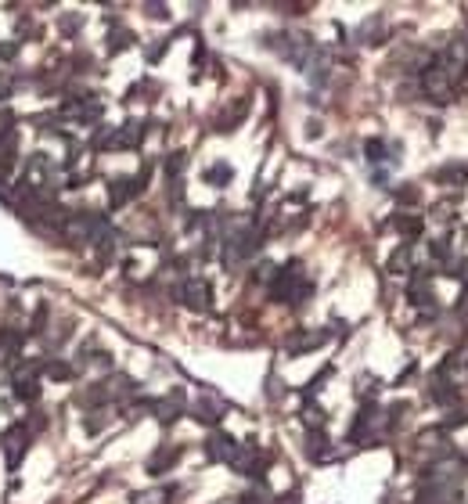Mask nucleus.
<instances>
[{
  "mask_svg": "<svg viewBox=\"0 0 468 504\" xmlns=\"http://www.w3.org/2000/svg\"><path fill=\"white\" fill-rule=\"evenodd\" d=\"M245 112H249V104H245V101H234V104L223 112V116L216 119V130H223V134H227V130H234V127H238V123L245 119Z\"/></svg>",
  "mask_w": 468,
  "mask_h": 504,
  "instance_id": "9b49d317",
  "label": "nucleus"
},
{
  "mask_svg": "<svg viewBox=\"0 0 468 504\" xmlns=\"http://www.w3.org/2000/svg\"><path fill=\"white\" fill-rule=\"evenodd\" d=\"M361 40H364V43H382V18H378V15L361 26Z\"/></svg>",
  "mask_w": 468,
  "mask_h": 504,
  "instance_id": "6ab92c4d",
  "label": "nucleus"
},
{
  "mask_svg": "<svg viewBox=\"0 0 468 504\" xmlns=\"http://www.w3.org/2000/svg\"><path fill=\"white\" fill-rule=\"evenodd\" d=\"M324 443H328L324 432H321V429H310V436H307V454H310V458H324V454H328Z\"/></svg>",
  "mask_w": 468,
  "mask_h": 504,
  "instance_id": "dca6fc26",
  "label": "nucleus"
},
{
  "mask_svg": "<svg viewBox=\"0 0 468 504\" xmlns=\"http://www.w3.org/2000/svg\"><path fill=\"white\" fill-rule=\"evenodd\" d=\"M443 69H447V76L457 83V80H464L468 76V36H454L450 43H447V50H443V58H436Z\"/></svg>",
  "mask_w": 468,
  "mask_h": 504,
  "instance_id": "7ed1b4c3",
  "label": "nucleus"
},
{
  "mask_svg": "<svg viewBox=\"0 0 468 504\" xmlns=\"http://www.w3.org/2000/svg\"><path fill=\"white\" fill-rule=\"evenodd\" d=\"M393 223H396V227H400V231H403L407 238H415V235H422V220H418V216H396Z\"/></svg>",
  "mask_w": 468,
  "mask_h": 504,
  "instance_id": "412c9836",
  "label": "nucleus"
},
{
  "mask_svg": "<svg viewBox=\"0 0 468 504\" xmlns=\"http://www.w3.org/2000/svg\"><path fill=\"white\" fill-rule=\"evenodd\" d=\"M101 425H105V418H87V432H101Z\"/></svg>",
  "mask_w": 468,
  "mask_h": 504,
  "instance_id": "a878e982",
  "label": "nucleus"
},
{
  "mask_svg": "<svg viewBox=\"0 0 468 504\" xmlns=\"http://www.w3.org/2000/svg\"><path fill=\"white\" fill-rule=\"evenodd\" d=\"M148 15H151V18H169L166 4H148Z\"/></svg>",
  "mask_w": 468,
  "mask_h": 504,
  "instance_id": "b1692460",
  "label": "nucleus"
},
{
  "mask_svg": "<svg viewBox=\"0 0 468 504\" xmlns=\"http://www.w3.org/2000/svg\"><path fill=\"white\" fill-rule=\"evenodd\" d=\"M65 116H73V119H80V123H90V119H97V116H101V104H97V97L80 94V97L65 101Z\"/></svg>",
  "mask_w": 468,
  "mask_h": 504,
  "instance_id": "6e6552de",
  "label": "nucleus"
},
{
  "mask_svg": "<svg viewBox=\"0 0 468 504\" xmlns=\"http://www.w3.org/2000/svg\"><path fill=\"white\" fill-rule=\"evenodd\" d=\"M177 299L188 306V310H209V299H213V289L209 282H202V277H188V282L177 289Z\"/></svg>",
  "mask_w": 468,
  "mask_h": 504,
  "instance_id": "20e7f679",
  "label": "nucleus"
},
{
  "mask_svg": "<svg viewBox=\"0 0 468 504\" xmlns=\"http://www.w3.org/2000/svg\"><path fill=\"white\" fill-rule=\"evenodd\" d=\"M238 451H242V443H234V436H227V432H213L209 439H206V454L213 458V461H234L238 458Z\"/></svg>",
  "mask_w": 468,
  "mask_h": 504,
  "instance_id": "423d86ee",
  "label": "nucleus"
},
{
  "mask_svg": "<svg viewBox=\"0 0 468 504\" xmlns=\"http://www.w3.org/2000/svg\"><path fill=\"white\" fill-rule=\"evenodd\" d=\"M184 166H188V155H184V151H173V155L166 159V173H169V181H181Z\"/></svg>",
  "mask_w": 468,
  "mask_h": 504,
  "instance_id": "f3484780",
  "label": "nucleus"
},
{
  "mask_svg": "<svg viewBox=\"0 0 468 504\" xmlns=\"http://www.w3.org/2000/svg\"><path fill=\"white\" fill-rule=\"evenodd\" d=\"M36 393H40L36 382H33L29 375H18V382H15V397H18V400H36Z\"/></svg>",
  "mask_w": 468,
  "mask_h": 504,
  "instance_id": "a211bd4d",
  "label": "nucleus"
},
{
  "mask_svg": "<svg viewBox=\"0 0 468 504\" xmlns=\"http://www.w3.org/2000/svg\"><path fill=\"white\" fill-rule=\"evenodd\" d=\"M411 270H415L411 267V245H400L389 259V274H411Z\"/></svg>",
  "mask_w": 468,
  "mask_h": 504,
  "instance_id": "f8f14e48",
  "label": "nucleus"
},
{
  "mask_svg": "<svg viewBox=\"0 0 468 504\" xmlns=\"http://www.w3.org/2000/svg\"><path fill=\"white\" fill-rule=\"evenodd\" d=\"M206 181H209L213 188H223V184L230 181V166H223V162H216V166H209V173H206Z\"/></svg>",
  "mask_w": 468,
  "mask_h": 504,
  "instance_id": "aec40b11",
  "label": "nucleus"
},
{
  "mask_svg": "<svg viewBox=\"0 0 468 504\" xmlns=\"http://www.w3.org/2000/svg\"><path fill=\"white\" fill-rule=\"evenodd\" d=\"M130 43H134V33H130V29H115V33H112L108 50H112V54H119V50H123V47H130Z\"/></svg>",
  "mask_w": 468,
  "mask_h": 504,
  "instance_id": "4be33fe9",
  "label": "nucleus"
},
{
  "mask_svg": "<svg viewBox=\"0 0 468 504\" xmlns=\"http://www.w3.org/2000/svg\"><path fill=\"white\" fill-rule=\"evenodd\" d=\"M191 414H195L198 422H206V425H216V422H220V404H213V400H198V404L191 407Z\"/></svg>",
  "mask_w": 468,
  "mask_h": 504,
  "instance_id": "ddd939ff",
  "label": "nucleus"
},
{
  "mask_svg": "<svg viewBox=\"0 0 468 504\" xmlns=\"http://www.w3.org/2000/svg\"><path fill=\"white\" fill-rule=\"evenodd\" d=\"M43 371H47V378H54V382H69V378L76 375V368H73V364H65V360H50Z\"/></svg>",
  "mask_w": 468,
  "mask_h": 504,
  "instance_id": "4468645a",
  "label": "nucleus"
},
{
  "mask_svg": "<svg viewBox=\"0 0 468 504\" xmlns=\"http://www.w3.org/2000/svg\"><path fill=\"white\" fill-rule=\"evenodd\" d=\"M307 292H310V285L303 282L299 259H292L281 274H274V282H270V299L274 303H303Z\"/></svg>",
  "mask_w": 468,
  "mask_h": 504,
  "instance_id": "f257e3e1",
  "label": "nucleus"
},
{
  "mask_svg": "<svg viewBox=\"0 0 468 504\" xmlns=\"http://www.w3.org/2000/svg\"><path fill=\"white\" fill-rule=\"evenodd\" d=\"M415 198H418L415 188H403V191H400V202H415Z\"/></svg>",
  "mask_w": 468,
  "mask_h": 504,
  "instance_id": "bb28decb",
  "label": "nucleus"
},
{
  "mask_svg": "<svg viewBox=\"0 0 468 504\" xmlns=\"http://www.w3.org/2000/svg\"><path fill=\"white\" fill-rule=\"evenodd\" d=\"M177 458H181V446H162V451L151 454L148 472H151V476H162V472H169L173 465H177Z\"/></svg>",
  "mask_w": 468,
  "mask_h": 504,
  "instance_id": "9d476101",
  "label": "nucleus"
},
{
  "mask_svg": "<svg viewBox=\"0 0 468 504\" xmlns=\"http://www.w3.org/2000/svg\"><path fill=\"white\" fill-rule=\"evenodd\" d=\"M141 188H144V173H141V177H115V181L108 184V198H112V205H123V202H130Z\"/></svg>",
  "mask_w": 468,
  "mask_h": 504,
  "instance_id": "0eeeda50",
  "label": "nucleus"
},
{
  "mask_svg": "<svg viewBox=\"0 0 468 504\" xmlns=\"http://www.w3.org/2000/svg\"><path fill=\"white\" fill-rule=\"evenodd\" d=\"M422 90H425V97H432L436 104L454 101V80L447 76V69H443L440 62L425 65V73H422Z\"/></svg>",
  "mask_w": 468,
  "mask_h": 504,
  "instance_id": "f03ea898",
  "label": "nucleus"
},
{
  "mask_svg": "<svg viewBox=\"0 0 468 504\" xmlns=\"http://www.w3.org/2000/svg\"><path fill=\"white\" fill-rule=\"evenodd\" d=\"M364 151H368V159H371V162L385 159V155H382V151H385V144H382V141H368V144H364Z\"/></svg>",
  "mask_w": 468,
  "mask_h": 504,
  "instance_id": "5701e85b",
  "label": "nucleus"
},
{
  "mask_svg": "<svg viewBox=\"0 0 468 504\" xmlns=\"http://www.w3.org/2000/svg\"><path fill=\"white\" fill-rule=\"evenodd\" d=\"M155 414H159L162 425L177 422V418L184 414V397H181V389H177V393H169L166 400H159V404H155Z\"/></svg>",
  "mask_w": 468,
  "mask_h": 504,
  "instance_id": "1a4fd4ad",
  "label": "nucleus"
},
{
  "mask_svg": "<svg viewBox=\"0 0 468 504\" xmlns=\"http://www.w3.org/2000/svg\"><path fill=\"white\" fill-rule=\"evenodd\" d=\"M62 29H65V33H76V29H80V15H73V18L65 15V18H62Z\"/></svg>",
  "mask_w": 468,
  "mask_h": 504,
  "instance_id": "393cba45",
  "label": "nucleus"
},
{
  "mask_svg": "<svg viewBox=\"0 0 468 504\" xmlns=\"http://www.w3.org/2000/svg\"><path fill=\"white\" fill-rule=\"evenodd\" d=\"M26 451H29V429H26V425H11V429L4 432V454H8V468H18Z\"/></svg>",
  "mask_w": 468,
  "mask_h": 504,
  "instance_id": "39448f33",
  "label": "nucleus"
},
{
  "mask_svg": "<svg viewBox=\"0 0 468 504\" xmlns=\"http://www.w3.org/2000/svg\"><path fill=\"white\" fill-rule=\"evenodd\" d=\"M464 177H468L464 166H443V170L436 173V181H440V184H464Z\"/></svg>",
  "mask_w": 468,
  "mask_h": 504,
  "instance_id": "2eb2a0df",
  "label": "nucleus"
}]
</instances>
